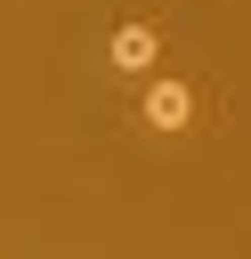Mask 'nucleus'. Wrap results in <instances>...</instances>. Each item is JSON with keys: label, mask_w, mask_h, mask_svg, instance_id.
Instances as JSON below:
<instances>
[{"label": "nucleus", "mask_w": 251, "mask_h": 259, "mask_svg": "<svg viewBox=\"0 0 251 259\" xmlns=\"http://www.w3.org/2000/svg\"><path fill=\"white\" fill-rule=\"evenodd\" d=\"M138 121H146V130H162V138L194 130V89H186V81H154V89H146V105H138Z\"/></svg>", "instance_id": "nucleus-1"}, {"label": "nucleus", "mask_w": 251, "mask_h": 259, "mask_svg": "<svg viewBox=\"0 0 251 259\" xmlns=\"http://www.w3.org/2000/svg\"><path fill=\"white\" fill-rule=\"evenodd\" d=\"M154 49H162V40H154V24H121V32H113V49H105V57H113V65H121V73H146V65H154Z\"/></svg>", "instance_id": "nucleus-2"}]
</instances>
